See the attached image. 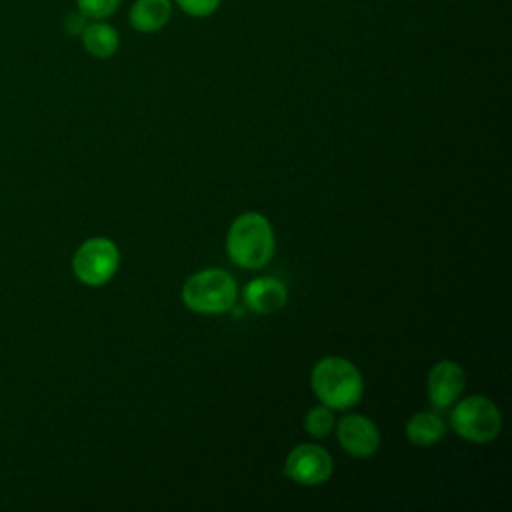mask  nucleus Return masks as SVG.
Instances as JSON below:
<instances>
[{
  "label": "nucleus",
  "mask_w": 512,
  "mask_h": 512,
  "mask_svg": "<svg viewBox=\"0 0 512 512\" xmlns=\"http://www.w3.org/2000/svg\"><path fill=\"white\" fill-rule=\"evenodd\" d=\"M334 426L340 446L354 458H368L380 448V432L364 414H346Z\"/></svg>",
  "instance_id": "obj_8"
},
{
  "label": "nucleus",
  "mask_w": 512,
  "mask_h": 512,
  "mask_svg": "<svg viewBox=\"0 0 512 512\" xmlns=\"http://www.w3.org/2000/svg\"><path fill=\"white\" fill-rule=\"evenodd\" d=\"M242 300L246 308L256 314H272L284 308L288 300V288L274 276H258L244 286Z\"/></svg>",
  "instance_id": "obj_9"
},
{
  "label": "nucleus",
  "mask_w": 512,
  "mask_h": 512,
  "mask_svg": "<svg viewBox=\"0 0 512 512\" xmlns=\"http://www.w3.org/2000/svg\"><path fill=\"white\" fill-rule=\"evenodd\" d=\"M334 470L332 456L318 444H298L294 446L284 462V474L302 486L324 484Z\"/></svg>",
  "instance_id": "obj_6"
},
{
  "label": "nucleus",
  "mask_w": 512,
  "mask_h": 512,
  "mask_svg": "<svg viewBox=\"0 0 512 512\" xmlns=\"http://www.w3.org/2000/svg\"><path fill=\"white\" fill-rule=\"evenodd\" d=\"M80 42L92 58L106 60L116 54L120 46V34L104 20H90L80 32Z\"/></svg>",
  "instance_id": "obj_11"
},
{
  "label": "nucleus",
  "mask_w": 512,
  "mask_h": 512,
  "mask_svg": "<svg viewBox=\"0 0 512 512\" xmlns=\"http://www.w3.org/2000/svg\"><path fill=\"white\" fill-rule=\"evenodd\" d=\"M182 302L198 314H224L238 302V284L234 276L222 268H204L186 278L182 286Z\"/></svg>",
  "instance_id": "obj_3"
},
{
  "label": "nucleus",
  "mask_w": 512,
  "mask_h": 512,
  "mask_svg": "<svg viewBox=\"0 0 512 512\" xmlns=\"http://www.w3.org/2000/svg\"><path fill=\"white\" fill-rule=\"evenodd\" d=\"M446 430H448L446 420L438 412H432V410L412 414L404 428L408 442L414 446H420V448L438 444L446 436Z\"/></svg>",
  "instance_id": "obj_12"
},
{
  "label": "nucleus",
  "mask_w": 512,
  "mask_h": 512,
  "mask_svg": "<svg viewBox=\"0 0 512 512\" xmlns=\"http://www.w3.org/2000/svg\"><path fill=\"white\" fill-rule=\"evenodd\" d=\"M334 424H336L334 410L322 402L310 408L304 416V428L312 438H326L334 430Z\"/></svg>",
  "instance_id": "obj_13"
},
{
  "label": "nucleus",
  "mask_w": 512,
  "mask_h": 512,
  "mask_svg": "<svg viewBox=\"0 0 512 512\" xmlns=\"http://www.w3.org/2000/svg\"><path fill=\"white\" fill-rule=\"evenodd\" d=\"M276 250L274 228L260 212L236 216L226 234V252L230 260L244 270L264 268Z\"/></svg>",
  "instance_id": "obj_1"
},
{
  "label": "nucleus",
  "mask_w": 512,
  "mask_h": 512,
  "mask_svg": "<svg viewBox=\"0 0 512 512\" xmlns=\"http://www.w3.org/2000/svg\"><path fill=\"white\" fill-rule=\"evenodd\" d=\"M120 4L122 0H76V10L88 20H106Z\"/></svg>",
  "instance_id": "obj_14"
},
{
  "label": "nucleus",
  "mask_w": 512,
  "mask_h": 512,
  "mask_svg": "<svg viewBox=\"0 0 512 512\" xmlns=\"http://www.w3.org/2000/svg\"><path fill=\"white\" fill-rule=\"evenodd\" d=\"M172 18L170 0H134L128 12V22L136 32L152 34L164 28Z\"/></svg>",
  "instance_id": "obj_10"
},
{
  "label": "nucleus",
  "mask_w": 512,
  "mask_h": 512,
  "mask_svg": "<svg viewBox=\"0 0 512 512\" xmlns=\"http://www.w3.org/2000/svg\"><path fill=\"white\" fill-rule=\"evenodd\" d=\"M314 396L332 410L356 406L364 394V378L356 364L342 356L320 358L310 372Z\"/></svg>",
  "instance_id": "obj_2"
},
{
  "label": "nucleus",
  "mask_w": 512,
  "mask_h": 512,
  "mask_svg": "<svg viewBox=\"0 0 512 512\" xmlns=\"http://www.w3.org/2000/svg\"><path fill=\"white\" fill-rule=\"evenodd\" d=\"M86 22H88V18H84V16L76 10V12L70 14L68 20H66V30H68V34H80V32L84 30Z\"/></svg>",
  "instance_id": "obj_16"
},
{
  "label": "nucleus",
  "mask_w": 512,
  "mask_h": 512,
  "mask_svg": "<svg viewBox=\"0 0 512 512\" xmlns=\"http://www.w3.org/2000/svg\"><path fill=\"white\" fill-rule=\"evenodd\" d=\"M466 374L454 360L436 362L426 376V394L434 410H448L464 392Z\"/></svg>",
  "instance_id": "obj_7"
},
{
  "label": "nucleus",
  "mask_w": 512,
  "mask_h": 512,
  "mask_svg": "<svg viewBox=\"0 0 512 512\" xmlns=\"http://www.w3.org/2000/svg\"><path fill=\"white\" fill-rule=\"evenodd\" d=\"M450 428L456 432V436L468 442L486 444L500 434L502 414L500 408L486 396H460L450 406Z\"/></svg>",
  "instance_id": "obj_4"
},
{
  "label": "nucleus",
  "mask_w": 512,
  "mask_h": 512,
  "mask_svg": "<svg viewBox=\"0 0 512 512\" xmlns=\"http://www.w3.org/2000/svg\"><path fill=\"white\" fill-rule=\"evenodd\" d=\"M120 266V250L106 236H94L84 240L72 256L74 276L90 286L98 288L108 284Z\"/></svg>",
  "instance_id": "obj_5"
},
{
  "label": "nucleus",
  "mask_w": 512,
  "mask_h": 512,
  "mask_svg": "<svg viewBox=\"0 0 512 512\" xmlns=\"http://www.w3.org/2000/svg\"><path fill=\"white\" fill-rule=\"evenodd\" d=\"M174 2L184 14L192 18H208L222 4V0H174Z\"/></svg>",
  "instance_id": "obj_15"
}]
</instances>
